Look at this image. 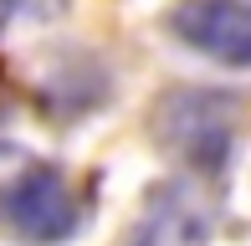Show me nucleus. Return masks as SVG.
Returning <instances> with one entry per match:
<instances>
[{
    "label": "nucleus",
    "instance_id": "3",
    "mask_svg": "<svg viewBox=\"0 0 251 246\" xmlns=\"http://www.w3.org/2000/svg\"><path fill=\"white\" fill-rule=\"evenodd\" d=\"M215 200L200 180H169L149 195V210L133 226L128 246H210Z\"/></svg>",
    "mask_w": 251,
    "mask_h": 246
},
{
    "label": "nucleus",
    "instance_id": "4",
    "mask_svg": "<svg viewBox=\"0 0 251 246\" xmlns=\"http://www.w3.org/2000/svg\"><path fill=\"white\" fill-rule=\"evenodd\" d=\"M26 170H31V154L16 149V144H0V216H5V200H10V190L21 185Z\"/></svg>",
    "mask_w": 251,
    "mask_h": 246
},
{
    "label": "nucleus",
    "instance_id": "1",
    "mask_svg": "<svg viewBox=\"0 0 251 246\" xmlns=\"http://www.w3.org/2000/svg\"><path fill=\"white\" fill-rule=\"evenodd\" d=\"M5 226L21 241H36V246L67 241L82 226V205H77L72 185H67V174L56 164H31L21 174V185L5 200Z\"/></svg>",
    "mask_w": 251,
    "mask_h": 246
},
{
    "label": "nucleus",
    "instance_id": "2",
    "mask_svg": "<svg viewBox=\"0 0 251 246\" xmlns=\"http://www.w3.org/2000/svg\"><path fill=\"white\" fill-rule=\"evenodd\" d=\"M169 26L200 57L221 67H251V0H179Z\"/></svg>",
    "mask_w": 251,
    "mask_h": 246
},
{
    "label": "nucleus",
    "instance_id": "5",
    "mask_svg": "<svg viewBox=\"0 0 251 246\" xmlns=\"http://www.w3.org/2000/svg\"><path fill=\"white\" fill-rule=\"evenodd\" d=\"M0 10H5V0H0Z\"/></svg>",
    "mask_w": 251,
    "mask_h": 246
}]
</instances>
